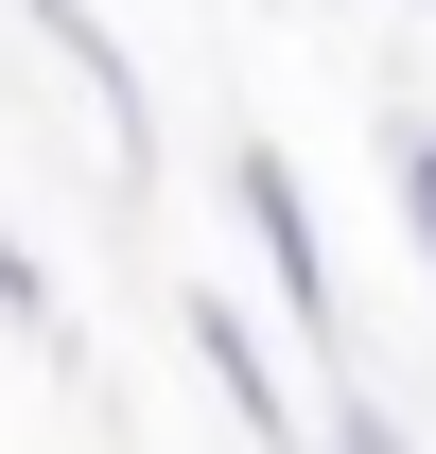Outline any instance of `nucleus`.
<instances>
[{
	"instance_id": "2",
	"label": "nucleus",
	"mask_w": 436,
	"mask_h": 454,
	"mask_svg": "<svg viewBox=\"0 0 436 454\" xmlns=\"http://www.w3.org/2000/svg\"><path fill=\"white\" fill-rule=\"evenodd\" d=\"M192 349H210V402L245 419V437H297V385H279V349L227 315V297H192Z\"/></svg>"
},
{
	"instance_id": "3",
	"label": "nucleus",
	"mask_w": 436,
	"mask_h": 454,
	"mask_svg": "<svg viewBox=\"0 0 436 454\" xmlns=\"http://www.w3.org/2000/svg\"><path fill=\"white\" fill-rule=\"evenodd\" d=\"M384 192H401V245L436 262V122H384Z\"/></svg>"
},
{
	"instance_id": "4",
	"label": "nucleus",
	"mask_w": 436,
	"mask_h": 454,
	"mask_svg": "<svg viewBox=\"0 0 436 454\" xmlns=\"http://www.w3.org/2000/svg\"><path fill=\"white\" fill-rule=\"evenodd\" d=\"M0 333H53V280L18 262V227H0Z\"/></svg>"
},
{
	"instance_id": "1",
	"label": "nucleus",
	"mask_w": 436,
	"mask_h": 454,
	"mask_svg": "<svg viewBox=\"0 0 436 454\" xmlns=\"http://www.w3.org/2000/svg\"><path fill=\"white\" fill-rule=\"evenodd\" d=\"M227 210H245V245H262V280H279V333H297V349H349L331 227H315V192H297V158H279V140H245V158H227Z\"/></svg>"
}]
</instances>
